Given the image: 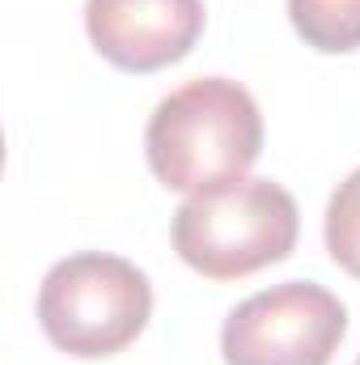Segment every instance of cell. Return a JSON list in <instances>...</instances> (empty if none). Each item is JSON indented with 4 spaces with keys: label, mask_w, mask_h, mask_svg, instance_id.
<instances>
[{
    "label": "cell",
    "mask_w": 360,
    "mask_h": 365,
    "mask_svg": "<svg viewBox=\"0 0 360 365\" xmlns=\"http://www.w3.org/2000/svg\"><path fill=\"white\" fill-rule=\"evenodd\" d=\"M263 153V115L246 86L229 77H195L166 93L144 128L153 179L170 191H208L246 179Z\"/></svg>",
    "instance_id": "6da1fadb"
},
{
    "label": "cell",
    "mask_w": 360,
    "mask_h": 365,
    "mask_svg": "<svg viewBox=\"0 0 360 365\" xmlns=\"http://www.w3.org/2000/svg\"><path fill=\"white\" fill-rule=\"evenodd\" d=\"M301 212L288 187L271 179H233L195 191L174 212V251L208 280H238L288 259Z\"/></svg>",
    "instance_id": "7a4b0ae2"
},
{
    "label": "cell",
    "mask_w": 360,
    "mask_h": 365,
    "mask_svg": "<svg viewBox=\"0 0 360 365\" xmlns=\"http://www.w3.org/2000/svg\"><path fill=\"white\" fill-rule=\"evenodd\" d=\"M149 314L153 284L123 255L77 251L38 284V327L60 353L77 361L123 353L149 327Z\"/></svg>",
    "instance_id": "3957f363"
},
{
    "label": "cell",
    "mask_w": 360,
    "mask_h": 365,
    "mask_svg": "<svg viewBox=\"0 0 360 365\" xmlns=\"http://www.w3.org/2000/svg\"><path fill=\"white\" fill-rule=\"evenodd\" d=\"M348 336L344 302L314 280H284L246 297L221 327L225 365H331Z\"/></svg>",
    "instance_id": "277c9868"
},
{
    "label": "cell",
    "mask_w": 360,
    "mask_h": 365,
    "mask_svg": "<svg viewBox=\"0 0 360 365\" xmlns=\"http://www.w3.org/2000/svg\"><path fill=\"white\" fill-rule=\"evenodd\" d=\"M85 30L115 68L157 73L199 43L203 0H85Z\"/></svg>",
    "instance_id": "5b68a950"
},
{
    "label": "cell",
    "mask_w": 360,
    "mask_h": 365,
    "mask_svg": "<svg viewBox=\"0 0 360 365\" xmlns=\"http://www.w3.org/2000/svg\"><path fill=\"white\" fill-rule=\"evenodd\" d=\"M292 30L322 56L360 47V0H288Z\"/></svg>",
    "instance_id": "8992f818"
},
{
    "label": "cell",
    "mask_w": 360,
    "mask_h": 365,
    "mask_svg": "<svg viewBox=\"0 0 360 365\" xmlns=\"http://www.w3.org/2000/svg\"><path fill=\"white\" fill-rule=\"evenodd\" d=\"M327 251L344 272L360 280V166L335 187L327 204Z\"/></svg>",
    "instance_id": "52a82bcc"
},
{
    "label": "cell",
    "mask_w": 360,
    "mask_h": 365,
    "mask_svg": "<svg viewBox=\"0 0 360 365\" xmlns=\"http://www.w3.org/2000/svg\"><path fill=\"white\" fill-rule=\"evenodd\" d=\"M356 365H360V357H356Z\"/></svg>",
    "instance_id": "ba28073f"
}]
</instances>
